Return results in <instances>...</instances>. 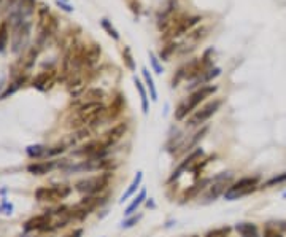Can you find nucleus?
I'll return each instance as SVG.
<instances>
[{
	"mask_svg": "<svg viewBox=\"0 0 286 237\" xmlns=\"http://www.w3.org/2000/svg\"><path fill=\"white\" fill-rule=\"evenodd\" d=\"M83 234H84V229H83V228H76V229L70 231L69 234H65L64 237H83Z\"/></svg>",
	"mask_w": 286,
	"mask_h": 237,
	"instance_id": "4c0bfd02",
	"label": "nucleus"
},
{
	"mask_svg": "<svg viewBox=\"0 0 286 237\" xmlns=\"http://www.w3.org/2000/svg\"><path fill=\"white\" fill-rule=\"evenodd\" d=\"M124 107H126V101L124 98L121 94H118L116 98L112 101V104H110V107L107 109V115H105V121H113L116 120V118L123 113L124 110Z\"/></svg>",
	"mask_w": 286,
	"mask_h": 237,
	"instance_id": "2eb2a0df",
	"label": "nucleus"
},
{
	"mask_svg": "<svg viewBox=\"0 0 286 237\" xmlns=\"http://www.w3.org/2000/svg\"><path fill=\"white\" fill-rule=\"evenodd\" d=\"M24 81H26V77H19V78H16V80H15V81H13L12 84H10L8 88L2 92V94H0V99H7L8 96L15 94V92L21 88V86L24 84Z\"/></svg>",
	"mask_w": 286,
	"mask_h": 237,
	"instance_id": "bb28decb",
	"label": "nucleus"
},
{
	"mask_svg": "<svg viewBox=\"0 0 286 237\" xmlns=\"http://www.w3.org/2000/svg\"><path fill=\"white\" fill-rule=\"evenodd\" d=\"M150 62H151V67H153V70H155L156 73H162V66L159 64V59L156 58V55L153 51H150Z\"/></svg>",
	"mask_w": 286,
	"mask_h": 237,
	"instance_id": "e433bc0d",
	"label": "nucleus"
},
{
	"mask_svg": "<svg viewBox=\"0 0 286 237\" xmlns=\"http://www.w3.org/2000/svg\"><path fill=\"white\" fill-rule=\"evenodd\" d=\"M59 163L56 161H40V163H34L27 166V172L34 175H45L48 172H51L54 167H58Z\"/></svg>",
	"mask_w": 286,
	"mask_h": 237,
	"instance_id": "dca6fc26",
	"label": "nucleus"
},
{
	"mask_svg": "<svg viewBox=\"0 0 286 237\" xmlns=\"http://www.w3.org/2000/svg\"><path fill=\"white\" fill-rule=\"evenodd\" d=\"M107 115V107L102 102H92V104H83L76 110L75 120L72 121V127L83 129L87 126H96L99 121H104Z\"/></svg>",
	"mask_w": 286,
	"mask_h": 237,
	"instance_id": "f257e3e1",
	"label": "nucleus"
},
{
	"mask_svg": "<svg viewBox=\"0 0 286 237\" xmlns=\"http://www.w3.org/2000/svg\"><path fill=\"white\" fill-rule=\"evenodd\" d=\"M204 158V150L201 148V147H197V148H194L193 152H189L188 155H186L184 158H183V161L181 163L177 166V169H175L173 172H172V175L169 177V180H167V183H173V181H177L186 170L188 169H191L197 161L199 159H202Z\"/></svg>",
	"mask_w": 286,
	"mask_h": 237,
	"instance_id": "9d476101",
	"label": "nucleus"
},
{
	"mask_svg": "<svg viewBox=\"0 0 286 237\" xmlns=\"http://www.w3.org/2000/svg\"><path fill=\"white\" fill-rule=\"evenodd\" d=\"M37 29H38V46L48 41V38H51L58 30V19L50 13V10L45 5H40L38 8Z\"/></svg>",
	"mask_w": 286,
	"mask_h": 237,
	"instance_id": "39448f33",
	"label": "nucleus"
},
{
	"mask_svg": "<svg viewBox=\"0 0 286 237\" xmlns=\"http://www.w3.org/2000/svg\"><path fill=\"white\" fill-rule=\"evenodd\" d=\"M26 153L29 158L32 159H38V158H43V156H46L48 153V148L45 145H30L26 148Z\"/></svg>",
	"mask_w": 286,
	"mask_h": 237,
	"instance_id": "393cba45",
	"label": "nucleus"
},
{
	"mask_svg": "<svg viewBox=\"0 0 286 237\" xmlns=\"http://www.w3.org/2000/svg\"><path fill=\"white\" fill-rule=\"evenodd\" d=\"M216 91H218V86H213V84H205V86H201V88H197L193 94L188 96V99L180 102L177 110H175V120L183 121L186 116L193 113L194 110H197V107H199L207 98L213 96Z\"/></svg>",
	"mask_w": 286,
	"mask_h": 237,
	"instance_id": "f03ea898",
	"label": "nucleus"
},
{
	"mask_svg": "<svg viewBox=\"0 0 286 237\" xmlns=\"http://www.w3.org/2000/svg\"><path fill=\"white\" fill-rule=\"evenodd\" d=\"M56 5H58V7H61V8L64 10V12H69V13H70V12H73V7H72V5H69L67 2H64V0H62V2H61V0H56Z\"/></svg>",
	"mask_w": 286,
	"mask_h": 237,
	"instance_id": "58836bf2",
	"label": "nucleus"
},
{
	"mask_svg": "<svg viewBox=\"0 0 286 237\" xmlns=\"http://www.w3.org/2000/svg\"><path fill=\"white\" fill-rule=\"evenodd\" d=\"M219 73H221V69H219V67H213L210 70H207L201 78H197L196 81H193L191 86H199V88H201V84L205 86V83H208V81H212L213 78H216Z\"/></svg>",
	"mask_w": 286,
	"mask_h": 237,
	"instance_id": "4be33fe9",
	"label": "nucleus"
},
{
	"mask_svg": "<svg viewBox=\"0 0 286 237\" xmlns=\"http://www.w3.org/2000/svg\"><path fill=\"white\" fill-rule=\"evenodd\" d=\"M230 181H232V174H230V172H223V174L212 177V185L208 186L204 193L205 202H212L216 198L224 195V193L227 191V188L230 186Z\"/></svg>",
	"mask_w": 286,
	"mask_h": 237,
	"instance_id": "0eeeda50",
	"label": "nucleus"
},
{
	"mask_svg": "<svg viewBox=\"0 0 286 237\" xmlns=\"http://www.w3.org/2000/svg\"><path fill=\"white\" fill-rule=\"evenodd\" d=\"M191 237H199V235H191Z\"/></svg>",
	"mask_w": 286,
	"mask_h": 237,
	"instance_id": "37998d69",
	"label": "nucleus"
},
{
	"mask_svg": "<svg viewBox=\"0 0 286 237\" xmlns=\"http://www.w3.org/2000/svg\"><path fill=\"white\" fill-rule=\"evenodd\" d=\"M145 199H147V189H145V188H141L138 195L134 198V201H132V202L129 204V206L126 207V210H124V215H126V217H130V215H134V213L137 212V209L141 206L143 202H145Z\"/></svg>",
	"mask_w": 286,
	"mask_h": 237,
	"instance_id": "6ab92c4d",
	"label": "nucleus"
},
{
	"mask_svg": "<svg viewBox=\"0 0 286 237\" xmlns=\"http://www.w3.org/2000/svg\"><path fill=\"white\" fill-rule=\"evenodd\" d=\"M230 232H232V228H230V226H221V228L208 231L204 237H229Z\"/></svg>",
	"mask_w": 286,
	"mask_h": 237,
	"instance_id": "c85d7f7f",
	"label": "nucleus"
},
{
	"mask_svg": "<svg viewBox=\"0 0 286 237\" xmlns=\"http://www.w3.org/2000/svg\"><path fill=\"white\" fill-rule=\"evenodd\" d=\"M30 37V23L27 19L13 23V34H12V51L19 53L23 50Z\"/></svg>",
	"mask_w": 286,
	"mask_h": 237,
	"instance_id": "6e6552de",
	"label": "nucleus"
},
{
	"mask_svg": "<svg viewBox=\"0 0 286 237\" xmlns=\"http://www.w3.org/2000/svg\"><path fill=\"white\" fill-rule=\"evenodd\" d=\"M143 218V213H138V215H130L129 218H126L123 223H121V228L123 229H130V228H134V226Z\"/></svg>",
	"mask_w": 286,
	"mask_h": 237,
	"instance_id": "2f4dec72",
	"label": "nucleus"
},
{
	"mask_svg": "<svg viewBox=\"0 0 286 237\" xmlns=\"http://www.w3.org/2000/svg\"><path fill=\"white\" fill-rule=\"evenodd\" d=\"M262 237H284V234L280 231V228H277V226L267 224L266 228H264V235Z\"/></svg>",
	"mask_w": 286,
	"mask_h": 237,
	"instance_id": "f704fd0d",
	"label": "nucleus"
},
{
	"mask_svg": "<svg viewBox=\"0 0 286 237\" xmlns=\"http://www.w3.org/2000/svg\"><path fill=\"white\" fill-rule=\"evenodd\" d=\"M37 55H38V48H30L29 50V53H27V56H26V59H23V62H24V67L26 69H30L32 66H34L35 64V58H37Z\"/></svg>",
	"mask_w": 286,
	"mask_h": 237,
	"instance_id": "473e14b6",
	"label": "nucleus"
},
{
	"mask_svg": "<svg viewBox=\"0 0 286 237\" xmlns=\"http://www.w3.org/2000/svg\"><path fill=\"white\" fill-rule=\"evenodd\" d=\"M207 132H208V127H202L201 131H197L188 142L186 144H183V147H181V150L178 153H189V152H193L194 148H197V144L201 142V140L207 135Z\"/></svg>",
	"mask_w": 286,
	"mask_h": 237,
	"instance_id": "a211bd4d",
	"label": "nucleus"
},
{
	"mask_svg": "<svg viewBox=\"0 0 286 237\" xmlns=\"http://www.w3.org/2000/svg\"><path fill=\"white\" fill-rule=\"evenodd\" d=\"M177 48H178L177 43H170L169 46L164 48V51H161V59H162V61H169L170 55H172V53H173L175 50H177Z\"/></svg>",
	"mask_w": 286,
	"mask_h": 237,
	"instance_id": "c9c22d12",
	"label": "nucleus"
},
{
	"mask_svg": "<svg viewBox=\"0 0 286 237\" xmlns=\"http://www.w3.org/2000/svg\"><path fill=\"white\" fill-rule=\"evenodd\" d=\"M81 105L83 104H92V102H101L104 98H105V92L99 88H94V89H87L83 96H81Z\"/></svg>",
	"mask_w": 286,
	"mask_h": 237,
	"instance_id": "aec40b11",
	"label": "nucleus"
},
{
	"mask_svg": "<svg viewBox=\"0 0 286 237\" xmlns=\"http://www.w3.org/2000/svg\"><path fill=\"white\" fill-rule=\"evenodd\" d=\"M8 37H10V32H8V23H2V24H0V53H2V51L7 48Z\"/></svg>",
	"mask_w": 286,
	"mask_h": 237,
	"instance_id": "c756f323",
	"label": "nucleus"
},
{
	"mask_svg": "<svg viewBox=\"0 0 286 237\" xmlns=\"http://www.w3.org/2000/svg\"><path fill=\"white\" fill-rule=\"evenodd\" d=\"M283 198H284V199H286V193H283Z\"/></svg>",
	"mask_w": 286,
	"mask_h": 237,
	"instance_id": "79ce46f5",
	"label": "nucleus"
},
{
	"mask_svg": "<svg viewBox=\"0 0 286 237\" xmlns=\"http://www.w3.org/2000/svg\"><path fill=\"white\" fill-rule=\"evenodd\" d=\"M223 105V99H213L210 102H207L205 105H202L201 109H197L188 120V127H199L202 124H205L210 118L221 109Z\"/></svg>",
	"mask_w": 286,
	"mask_h": 237,
	"instance_id": "423d86ee",
	"label": "nucleus"
},
{
	"mask_svg": "<svg viewBox=\"0 0 286 237\" xmlns=\"http://www.w3.org/2000/svg\"><path fill=\"white\" fill-rule=\"evenodd\" d=\"M259 175H253V177H242L235 181L230 183V186L227 188V191L224 193V199L226 201H237L242 199L251 193H255L256 189H259Z\"/></svg>",
	"mask_w": 286,
	"mask_h": 237,
	"instance_id": "20e7f679",
	"label": "nucleus"
},
{
	"mask_svg": "<svg viewBox=\"0 0 286 237\" xmlns=\"http://www.w3.org/2000/svg\"><path fill=\"white\" fill-rule=\"evenodd\" d=\"M234 229L242 235V237H247V235H255L258 234V224L256 223H239L234 226Z\"/></svg>",
	"mask_w": 286,
	"mask_h": 237,
	"instance_id": "412c9836",
	"label": "nucleus"
},
{
	"mask_svg": "<svg viewBox=\"0 0 286 237\" xmlns=\"http://www.w3.org/2000/svg\"><path fill=\"white\" fill-rule=\"evenodd\" d=\"M141 181H143V172L138 170L137 172V175L134 177V180H132V183L129 185V188L123 193V196L119 198V204H124L129 198H132L137 193V189L141 186Z\"/></svg>",
	"mask_w": 286,
	"mask_h": 237,
	"instance_id": "f3484780",
	"label": "nucleus"
},
{
	"mask_svg": "<svg viewBox=\"0 0 286 237\" xmlns=\"http://www.w3.org/2000/svg\"><path fill=\"white\" fill-rule=\"evenodd\" d=\"M247 237H259L258 234H255V235H247Z\"/></svg>",
	"mask_w": 286,
	"mask_h": 237,
	"instance_id": "a19ab883",
	"label": "nucleus"
},
{
	"mask_svg": "<svg viewBox=\"0 0 286 237\" xmlns=\"http://www.w3.org/2000/svg\"><path fill=\"white\" fill-rule=\"evenodd\" d=\"M141 73H143V78H145V83L150 89V96H151V101H158V91H156V84L153 81V77L151 73L148 72V69H141Z\"/></svg>",
	"mask_w": 286,
	"mask_h": 237,
	"instance_id": "a878e982",
	"label": "nucleus"
},
{
	"mask_svg": "<svg viewBox=\"0 0 286 237\" xmlns=\"http://www.w3.org/2000/svg\"><path fill=\"white\" fill-rule=\"evenodd\" d=\"M101 24H102V27L107 30V34H108L110 37H112L113 40H119V34H118V30H116V29H115L112 24H110V21H108V19H105V18H104V19L101 21Z\"/></svg>",
	"mask_w": 286,
	"mask_h": 237,
	"instance_id": "72a5a7b5",
	"label": "nucleus"
},
{
	"mask_svg": "<svg viewBox=\"0 0 286 237\" xmlns=\"http://www.w3.org/2000/svg\"><path fill=\"white\" fill-rule=\"evenodd\" d=\"M8 2H10V5H16L19 0H8Z\"/></svg>",
	"mask_w": 286,
	"mask_h": 237,
	"instance_id": "ea45409f",
	"label": "nucleus"
},
{
	"mask_svg": "<svg viewBox=\"0 0 286 237\" xmlns=\"http://www.w3.org/2000/svg\"><path fill=\"white\" fill-rule=\"evenodd\" d=\"M127 127H129V124L126 121L124 123H118L113 127H110L108 131H105L101 140L105 144V147L112 148L113 145H116L119 140L124 137V134L127 132Z\"/></svg>",
	"mask_w": 286,
	"mask_h": 237,
	"instance_id": "f8f14e48",
	"label": "nucleus"
},
{
	"mask_svg": "<svg viewBox=\"0 0 286 237\" xmlns=\"http://www.w3.org/2000/svg\"><path fill=\"white\" fill-rule=\"evenodd\" d=\"M123 61H124V66L129 70H132V72L135 70V61H134V56H132V51H130L129 46H126L124 51H123Z\"/></svg>",
	"mask_w": 286,
	"mask_h": 237,
	"instance_id": "7c9ffc66",
	"label": "nucleus"
},
{
	"mask_svg": "<svg viewBox=\"0 0 286 237\" xmlns=\"http://www.w3.org/2000/svg\"><path fill=\"white\" fill-rule=\"evenodd\" d=\"M112 177H113L112 172H101V174H97L94 177L76 181L75 183V191L81 193V195H84V196H97V195H101L102 191L107 189Z\"/></svg>",
	"mask_w": 286,
	"mask_h": 237,
	"instance_id": "7ed1b4c3",
	"label": "nucleus"
},
{
	"mask_svg": "<svg viewBox=\"0 0 286 237\" xmlns=\"http://www.w3.org/2000/svg\"><path fill=\"white\" fill-rule=\"evenodd\" d=\"M134 83H135V88L140 94V101H141V110L145 115H148V109H150V104H148V94H147V89L143 83L138 80V78H134Z\"/></svg>",
	"mask_w": 286,
	"mask_h": 237,
	"instance_id": "5701e85b",
	"label": "nucleus"
},
{
	"mask_svg": "<svg viewBox=\"0 0 286 237\" xmlns=\"http://www.w3.org/2000/svg\"><path fill=\"white\" fill-rule=\"evenodd\" d=\"M56 81V70H43L32 81V86L37 88L38 91H48Z\"/></svg>",
	"mask_w": 286,
	"mask_h": 237,
	"instance_id": "ddd939ff",
	"label": "nucleus"
},
{
	"mask_svg": "<svg viewBox=\"0 0 286 237\" xmlns=\"http://www.w3.org/2000/svg\"><path fill=\"white\" fill-rule=\"evenodd\" d=\"M215 158H216V156L212 155V156H207V158H202V159L197 161V163L191 167V172H193L194 178H199V174H201V172H204V169H205L208 164H210Z\"/></svg>",
	"mask_w": 286,
	"mask_h": 237,
	"instance_id": "b1692460",
	"label": "nucleus"
},
{
	"mask_svg": "<svg viewBox=\"0 0 286 237\" xmlns=\"http://www.w3.org/2000/svg\"><path fill=\"white\" fill-rule=\"evenodd\" d=\"M51 217L53 213H41V215H37V217L30 218L24 223V231L26 232H32V231H41L45 232L48 229H54V226H51Z\"/></svg>",
	"mask_w": 286,
	"mask_h": 237,
	"instance_id": "9b49d317",
	"label": "nucleus"
},
{
	"mask_svg": "<svg viewBox=\"0 0 286 237\" xmlns=\"http://www.w3.org/2000/svg\"><path fill=\"white\" fill-rule=\"evenodd\" d=\"M212 185V178H202L199 181H196L193 186H189L188 189H186L183 195H181V204L188 202L194 198H197L201 195V193H205V189Z\"/></svg>",
	"mask_w": 286,
	"mask_h": 237,
	"instance_id": "4468645a",
	"label": "nucleus"
},
{
	"mask_svg": "<svg viewBox=\"0 0 286 237\" xmlns=\"http://www.w3.org/2000/svg\"><path fill=\"white\" fill-rule=\"evenodd\" d=\"M283 183H286V172H283V174H278V175H275V177L269 178L266 183H262L259 188H272V186L283 185Z\"/></svg>",
	"mask_w": 286,
	"mask_h": 237,
	"instance_id": "cd10ccee",
	"label": "nucleus"
},
{
	"mask_svg": "<svg viewBox=\"0 0 286 237\" xmlns=\"http://www.w3.org/2000/svg\"><path fill=\"white\" fill-rule=\"evenodd\" d=\"M72 193V186L69 185H56V186H43L35 191V198L38 201L56 202L61 199L69 198Z\"/></svg>",
	"mask_w": 286,
	"mask_h": 237,
	"instance_id": "1a4fd4ad",
	"label": "nucleus"
}]
</instances>
